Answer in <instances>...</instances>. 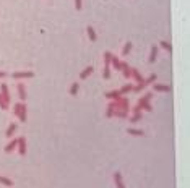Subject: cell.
<instances>
[{
    "mask_svg": "<svg viewBox=\"0 0 190 188\" xmlns=\"http://www.w3.org/2000/svg\"><path fill=\"white\" fill-rule=\"evenodd\" d=\"M102 78H104V79H109V78H111V65H104Z\"/></svg>",
    "mask_w": 190,
    "mask_h": 188,
    "instance_id": "25",
    "label": "cell"
},
{
    "mask_svg": "<svg viewBox=\"0 0 190 188\" xmlns=\"http://www.w3.org/2000/svg\"><path fill=\"white\" fill-rule=\"evenodd\" d=\"M120 72L123 73V78H132V68L129 67V63H125V62H122V70Z\"/></svg>",
    "mask_w": 190,
    "mask_h": 188,
    "instance_id": "11",
    "label": "cell"
},
{
    "mask_svg": "<svg viewBox=\"0 0 190 188\" xmlns=\"http://www.w3.org/2000/svg\"><path fill=\"white\" fill-rule=\"evenodd\" d=\"M156 79H158V75H156V73H151L150 76L145 79V84H146V86H148V84H153V83L156 81Z\"/></svg>",
    "mask_w": 190,
    "mask_h": 188,
    "instance_id": "26",
    "label": "cell"
},
{
    "mask_svg": "<svg viewBox=\"0 0 190 188\" xmlns=\"http://www.w3.org/2000/svg\"><path fill=\"white\" fill-rule=\"evenodd\" d=\"M16 128H18V125L16 123H10V126L7 128V138H12L13 135H15V131H16Z\"/></svg>",
    "mask_w": 190,
    "mask_h": 188,
    "instance_id": "17",
    "label": "cell"
},
{
    "mask_svg": "<svg viewBox=\"0 0 190 188\" xmlns=\"http://www.w3.org/2000/svg\"><path fill=\"white\" fill-rule=\"evenodd\" d=\"M127 133L132 135V136H145L143 130H136V128H127Z\"/></svg>",
    "mask_w": 190,
    "mask_h": 188,
    "instance_id": "18",
    "label": "cell"
},
{
    "mask_svg": "<svg viewBox=\"0 0 190 188\" xmlns=\"http://www.w3.org/2000/svg\"><path fill=\"white\" fill-rule=\"evenodd\" d=\"M120 96H122L120 91H111V92H106V99H111V101L117 99V97H120Z\"/></svg>",
    "mask_w": 190,
    "mask_h": 188,
    "instance_id": "20",
    "label": "cell"
},
{
    "mask_svg": "<svg viewBox=\"0 0 190 188\" xmlns=\"http://www.w3.org/2000/svg\"><path fill=\"white\" fill-rule=\"evenodd\" d=\"M18 96H20V99H21V102H25L26 101V86L23 83H20L18 84Z\"/></svg>",
    "mask_w": 190,
    "mask_h": 188,
    "instance_id": "10",
    "label": "cell"
},
{
    "mask_svg": "<svg viewBox=\"0 0 190 188\" xmlns=\"http://www.w3.org/2000/svg\"><path fill=\"white\" fill-rule=\"evenodd\" d=\"M132 78H135V81H136V83H141V81L145 79L143 76H141V73H140L136 68H132Z\"/></svg>",
    "mask_w": 190,
    "mask_h": 188,
    "instance_id": "16",
    "label": "cell"
},
{
    "mask_svg": "<svg viewBox=\"0 0 190 188\" xmlns=\"http://www.w3.org/2000/svg\"><path fill=\"white\" fill-rule=\"evenodd\" d=\"M141 110H146V112H151V110H153V106L150 104V101L143 99V97H141V99L138 101V104L133 107V112H141Z\"/></svg>",
    "mask_w": 190,
    "mask_h": 188,
    "instance_id": "2",
    "label": "cell"
},
{
    "mask_svg": "<svg viewBox=\"0 0 190 188\" xmlns=\"http://www.w3.org/2000/svg\"><path fill=\"white\" fill-rule=\"evenodd\" d=\"M158 52H159V49H158V45H151V52H150V57H148V63H154V60L156 57H158Z\"/></svg>",
    "mask_w": 190,
    "mask_h": 188,
    "instance_id": "9",
    "label": "cell"
},
{
    "mask_svg": "<svg viewBox=\"0 0 190 188\" xmlns=\"http://www.w3.org/2000/svg\"><path fill=\"white\" fill-rule=\"evenodd\" d=\"M86 32H88V36H89V41H91V42H96L98 36H96V31H94V28H93V26H88V28H86Z\"/></svg>",
    "mask_w": 190,
    "mask_h": 188,
    "instance_id": "15",
    "label": "cell"
},
{
    "mask_svg": "<svg viewBox=\"0 0 190 188\" xmlns=\"http://www.w3.org/2000/svg\"><path fill=\"white\" fill-rule=\"evenodd\" d=\"M16 141H18V144H16L18 154H20V156H25L26 151H28V148H26V138H25V136H20V138H16Z\"/></svg>",
    "mask_w": 190,
    "mask_h": 188,
    "instance_id": "3",
    "label": "cell"
},
{
    "mask_svg": "<svg viewBox=\"0 0 190 188\" xmlns=\"http://www.w3.org/2000/svg\"><path fill=\"white\" fill-rule=\"evenodd\" d=\"M93 72H94V67H91V65H89V67H86L81 73H80V78H81V79H86V78H88Z\"/></svg>",
    "mask_w": 190,
    "mask_h": 188,
    "instance_id": "14",
    "label": "cell"
},
{
    "mask_svg": "<svg viewBox=\"0 0 190 188\" xmlns=\"http://www.w3.org/2000/svg\"><path fill=\"white\" fill-rule=\"evenodd\" d=\"M114 101L112 102H109V106H107V110H106V117L107 119H111V117H114Z\"/></svg>",
    "mask_w": 190,
    "mask_h": 188,
    "instance_id": "24",
    "label": "cell"
},
{
    "mask_svg": "<svg viewBox=\"0 0 190 188\" xmlns=\"http://www.w3.org/2000/svg\"><path fill=\"white\" fill-rule=\"evenodd\" d=\"M8 107H10V106L7 104L5 99H3V96L0 94V109H2V110H8Z\"/></svg>",
    "mask_w": 190,
    "mask_h": 188,
    "instance_id": "29",
    "label": "cell"
},
{
    "mask_svg": "<svg viewBox=\"0 0 190 188\" xmlns=\"http://www.w3.org/2000/svg\"><path fill=\"white\" fill-rule=\"evenodd\" d=\"M0 94L3 96V99H5V102L8 106H10V102H12V99H10V92H8V86L5 83L3 84H0Z\"/></svg>",
    "mask_w": 190,
    "mask_h": 188,
    "instance_id": "6",
    "label": "cell"
},
{
    "mask_svg": "<svg viewBox=\"0 0 190 188\" xmlns=\"http://www.w3.org/2000/svg\"><path fill=\"white\" fill-rule=\"evenodd\" d=\"M7 76V72H0V78H5Z\"/></svg>",
    "mask_w": 190,
    "mask_h": 188,
    "instance_id": "34",
    "label": "cell"
},
{
    "mask_svg": "<svg viewBox=\"0 0 190 188\" xmlns=\"http://www.w3.org/2000/svg\"><path fill=\"white\" fill-rule=\"evenodd\" d=\"M153 89L154 91H158V92H171V88L169 84H156V83H153Z\"/></svg>",
    "mask_w": 190,
    "mask_h": 188,
    "instance_id": "7",
    "label": "cell"
},
{
    "mask_svg": "<svg viewBox=\"0 0 190 188\" xmlns=\"http://www.w3.org/2000/svg\"><path fill=\"white\" fill-rule=\"evenodd\" d=\"M159 47H163V49L168 50L169 54L172 52V44H171V42H168V41H161V42H159Z\"/></svg>",
    "mask_w": 190,
    "mask_h": 188,
    "instance_id": "21",
    "label": "cell"
},
{
    "mask_svg": "<svg viewBox=\"0 0 190 188\" xmlns=\"http://www.w3.org/2000/svg\"><path fill=\"white\" fill-rule=\"evenodd\" d=\"M20 106H21V102H16V104H13V114H18V110H20Z\"/></svg>",
    "mask_w": 190,
    "mask_h": 188,
    "instance_id": "32",
    "label": "cell"
},
{
    "mask_svg": "<svg viewBox=\"0 0 190 188\" xmlns=\"http://www.w3.org/2000/svg\"><path fill=\"white\" fill-rule=\"evenodd\" d=\"M75 8H77L78 12L83 8V2H81V0H75Z\"/></svg>",
    "mask_w": 190,
    "mask_h": 188,
    "instance_id": "31",
    "label": "cell"
},
{
    "mask_svg": "<svg viewBox=\"0 0 190 188\" xmlns=\"http://www.w3.org/2000/svg\"><path fill=\"white\" fill-rule=\"evenodd\" d=\"M143 99H146V101H151V99H153V92H146L145 96H143Z\"/></svg>",
    "mask_w": 190,
    "mask_h": 188,
    "instance_id": "33",
    "label": "cell"
},
{
    "mask_svg": "<svg viewBox=\"0 0 190 188\" xmlns=\"http://www.w3.org/2000/svg\"><path fill=\"white\" fill-rule=\"evenodd\" d=\"M114 183H116V188H125L120 172H114Z\"/></svg>",
    "mask_w": 190,
    "mask_h": 188,
    "instance_id": "8",
    "label": "cell"
},
{
    "mask_svg": "<svg viewBox=\"0 0 190 188\" xmlns=\"http://www.w3.org/2000/svg\"><path fill=\"white\" fill-rule=\"evenodd\" d=\"M132 89H133V84H132V83H129V84H123V86H122L120 89H119V91H120V94H122V96H123V94L130 92V91H132Z\"/></svg>",
    "mask_w": 190,
    "mask_h": 188,
    "instance_id": "22",
    "label": "cell"
},
{
    "mask_svg": "<svg viewBox=\"0 0 190 188\" xmlns=\"http://www.w3.org/2000/svg\"><path fill=\"white\" fill-rule=\"evenodd\" d=\"M114 115H117L119 119H127L129 117V110H130V104L125 97H117L114 99Z\"/></svg>",
    "mask_w": 190,
    "mask_h": 188,
    "instance_id": "1",
    "label": "cell"
},
{
    "mask_svg": "<svg viewBox=\"0 0 190 188\" xmlns=\"http://www.w3.org/2000/svg\"><path fill=\"white\" fill-rule=\"evenodd\" d=\"M0 183H2V185H5V186H13V185H15V182H13L12 178L2 177V175H0Z\"/></svg>",
    "mask_w": 190,
    "mask_h": 188,
    "instance_id": "19",
    "label": "cell"
},
{
    "mask_svg": "<svg viewBox=\"0 0 190 188\" xmlns=\"http://www.w3.org/2000/svg\"><path fill=\"white\" fill-rule=\"evenodd\" d=\"M78 89H80V84L78 83H72V86H70V94H72V96H77Z\"/></svg>",
    "mask_w": 190,
    "mask_h": 188,
    "instance_id": "28",
    "label": "cell"
},
{
    "mask_svg": "<svg viewBox=\"0 0 190 188\" xmlns=\"http://www.w3.org/2000/svg\"><path fill=\"white\" fill-rule=\"evenodd\" d=\"M104 65H111V57H112V54L111 52H104Z\"/></svg>",
    "mask_w": 190,
    "mask_h": 188,
    "instance_id": "30",
    "label": "cell"
},
{
    "mask_svg": "<svg viewBox=\"0 0 190 188\" xmlns=\"http://www.w3.org/2000/svg\"><path fill=\"white\" fill-rule=\"evenodd\" d=\"M141 119H143V114H141V112H133V115L130 117V122L132 123H136V122H140Z\"/></svg>",
    "mask_w": 190,
    "mask_h": 188,
    "instance_id": "23",
    "label": "cell"
},
{
    "mask_svg": "<svg viewBox=\"0 0 190 188\" xmlns=\"http://www.w3.org/2000/svg\"><path fill=\"white\" fill-rule=\"evenodd\" d=\"M16 117L20 119V122H25L28 120V107H26V102H21V106H20V110H18V114Z\"/></svg>",
    "mask_w": 190,
    "mask_h": 188,
    "instance_id": "4",
    "label": "cell"
},
{
    "mask_svg": "<svg viewBox=\"0 0 190 188\" xmlns=\"http://www.w3.org/2000/svg\"><path fill=\"white\" fill-rule=\"evenodd\" d=\"M16 144H18V141H16V139H12L10 143L5 146V149H3V151H5L7 154H10L12 151H15V149H16Z\"/></svg>",
    "mask_w": 190,
    "mask_h": 188,
    "instance_id": "13",
    "label": "cell"
},
{
    "mask_svg": "<svg viewBox=\"0 0 190 188\" xmlns=\"http://www.w3.org/2000/svg\"><path fill=\"white\" fill-rule=\"evenodd\" d=\"M33 76H34V72H15V73H12V78H15V79L33 78Z\"/></svg>",
    "mask_w": 190,
    "mask_h": 188,
    "instance_id": "5",
    "label": "cell"
},
{
    "mask_svg": "<svg viewBox=\"0 0 190 188\" xmlns=\"http://www.w3.org/2000/svg\"><path fill=\"white\" fill-rule=\"evenodd\" d=\"M132 50V42L129 41V42H125L123 44V49H122V55H129V52Z\"/></svg>",
    "mask_w": 190,
    "mask_h": 188,
    "instance_id": "27",
    "label": "cell"
},
{
    "mask_svg": "<svg viewBox=\"0 0 190 188\" xmlns=\"http://www.w3.org/2000/svg\"><path fill=\"white\" fill-rule=\"evenodd\" d=\"M111 65L117 70V72H120V70H122V62L116 57V55H112V57H111Z\"/></svg>",
    "mask_w": 190,
    "mask_h": 188,
    "instance_id": "12",
    "label": "cell"
}]
</instances>
